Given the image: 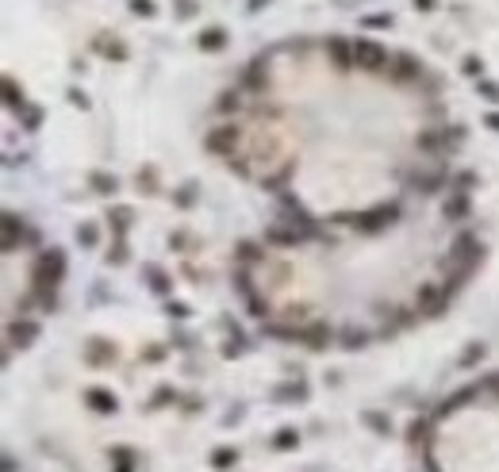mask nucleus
Returning <instances> with one entry per match:
<instances>
[{
  "mask_svg": "<svg viewBox=\"0 0 499 472\" xmlns=\"http://www.w3.org/2000/svg\"><path fill=\"white\" fill-rule=\"evenodd\" d=\"M353 66L369 69V73H384V69H388V50H384L381 42L357 39L353 42Z\"/></svg>",
  "mask_w": 499,
  "mask_h": 472,
  "instance_id": "obj_1",
  "label": "nucleus"
},
{
  "mask_svg": "<svg viewBox=\"0 0 499 472\" xmlns=\"http://www.w3.org/2000/svg\"><path fill=\"white\" fill-rule=\"evenodd\" d=\"M238 138H242V131H238L235 123H223V127H216V131H207L204 146H207V150H212V154L235 158V146H238Z\"/></svg>",
  "mask_w": 499,
  "mask_h": 472,
  "instance_id": "obj_2",
  "label": "nucleus"
},
{
  "mask_svg": "<svg viewBox=\"0 0 499 472\" xmlns=\"http://www.w3.org/2000/svg\"><path fill=\"white\" fill-rule=\"evenodd\" d=\"M450 292H446V284H422L419 288V311L422 315H442V311L450 308Z\"/></svg>",
  "mask_w": 499,
  "mask_h": 472,
  "instance_id": "obj_3",
  "label": "nucleus"
},
{
  "mask_svg": "<svg viewBox=\"0 0 499 472\" xmlns=\"http://www.w3.org/2000/svg\"><path fill=\"white\" fill-rule=\"evenodd\" d=\"M323 50L331 54L334 69H350V66H353V42H346V39H338V35H331V39L323 42Z\"/></svg>",
  "mask_w": 499,
  "mask_h": 472,
  "instance_id": "obj_4",
  "label": "nucleus"
},
{
  "mask_svg": "<svg viewBox=\"0 0 499 472\" xmlns=\"http://www.w3.org/2000/svg\"><path fill=\"white\" fill-rule=\"evenodd\" d=\"M304 238H311V231H296V227H269L265 242H277V246H300Z\"/></svg>",
  "mask_w": 499,
  "mask_h": 472,
  "instance_id": "obj_5",
  "label": "nucleus"
},
{
  "mask_svg": "<svg viewBox=\"0 0 499 472\" xmlns=\"http://www.w3.org/2000/svg\"><path fill=\"white\" fill-rule=\"evenodd\" d=\"M35 338H39V327H35V323H27V319L8 327V342H12V346H31Z\"/></svg>",
  "mask_w": 499,
  "mask_h": 472,
  "instance_id": "obj_6",
  "label": "nucleus"
},
{
  "mask_svg": "<svg viewBox=\"0 0 499 472\" xmlns=\"http://www.w3.org/2000/svg\"><path fill=\"white\" fill-rule=\"evenodd\" d=\"M85 399H88V403H92V411H100V414H112V411H116V395H112V392H104V388H88V392H85Z\"/></svg>",
  "mask_w": 499,
  "mask_h": 472,
  "instance_id": "obj_7",
  "label": "nucleus"
},
{
  "mask_svg": "<svg viewBox=\"0 0 499 472\" xmlns=\"http://www.w3.org/2000/svg\"><path fill=\"white\" fill-rule=\"evenodd\" d=\"M396 77L400 81H415V77H422V62H415L411 54H396Z\"/></svg>",
  "mask_w": 499,
  "mask_h": 472,
  "instance_id": "obj_8",
  "label": "nucleus"
},
{
  "mask_svg": "<svg viewBox=\"0 0 499 472\" xmlns=\"http://www.w3.org/2000/svg\"><path fill=\"white\" fill-rule=\"evenodd\" d=\"M327 342H331V327H327V323H315V327H304V346L323 349Z\"/></svg>",
  "mask_w": 499,
  "mask_h": 472,
  "instance_id": "obj_9",
  "label": "nucleus"
},
{
  "mask_svg": "<svg viewBox=\"0 0 499 472\" xmlns=\"http://www.w3.org/2000/svg\"><path fill=\"white\" fill-rule=\"evenodd\" d=\"M442 212H446V219H465V215H469V196H465V192L450 196V200H446V208H442Z\"/></svg>",
  "mask_w": 499,
  "mask_h": 472,
  "instance_id": "obj_10",
  "label": "nucleus"
},
{
  "mask_svg": "<svg viewBox=\"0 0 499 472\" xmlns=\"http://www.w3.org/2000/svg\"><path fill=\"white\" fill-rule=\"evenodd\" d=\"M23 234V223L16 219V215H4V250H16V238Z\"/></svg>",
  "mask_w": 499,
  "mask_h": 472,
  "instance_id": "obj_11",
  "label": "nucleus"
},
{
  "mask_svg": "<svg viewBox=\"0 0 499 472\" xmlns=\"http://www.w3.org/2000/svg\"><path fill=\"white\" fill-rule=\"evenodd\" d=\"M212 464H216V469H235V464H238V449H231V445H219V449L212 453Z\"/></svg>",
  "mask_w": 499,
  "mask_h": 472,
  "instance_id": "obj_12",
  "label": "nucleus"
},
{
  "mask_svg": "<svg viewBox=\"0 0 499 472\" xmlns=\"http://www.w3.org/2000/svg\"><path fill=\"white\" fill-rule=\"evenodd\" d=\"M112 457H116V472H135V453H131L127 445H116Z\"/></svg>",
  "mask_w": 499,
  "mask_h": 472,
  "instance_id": "obj_13",
  "label": "nucleus"
},
{
  "mask_svg": "<svg viewBox=\"0 0 499 472\" xmlns=\"http://www.w3.org/2000/svg\"><path fill=\"white\" fill-rule=\"evenodd\" d=\"M238 258H242V265H257V261H265V250H257V242H242Z\"/></svg>",
  "mask_w": 499,
  "mask_h": 472,
  "instance_id": "obj_14",
  "label": "nucleus"
},
{
  "mask_svg": "<svg viewBox=\"0 0 499 472\" xmlns=\"http://www.w3.org/2000/svg\"><path fill=\"white\" fill-rule=\"evenodd\" d=\"M296 442H300V434L296 430H277V438H273V449H296Z\"/></svg>",
  "mask_w": 499,
  "mask_h": 472,
  "instance_id": "obj_15",
  "label": "nucleus"
},
{
  "mask_svg": "<svg viewBox=\"0 0 499 472\" xmlns=\"http://www.w3.org/2000/svg\"><path fill=\"white\" fill-rule=\"evenodd\" d=\"M108 219H112V227H116V234H123V231L131 227V208H116Z\"/></svg>",
  "mask_w": 499,
  "mask_h": 472,
  "instance_id": "obj_16",
  "label": "nucleus"
},
{
  "mask_svg": "<svg viewBox=\"0 0 499 472\" xmlns=\"http://www.w3.org/2000/svg\"><path fill=\"white\" fill-rule=\"evenodd\" d=\"M146 277H150V288L154 292H169V277L162 269H154V265H146Z\"/></svg>",
  "mask_w": 499,
  "mask_h": 472,
  "instance_id": "obj_17",
  "label": "nucleus"
},
{
  "mask_svg": "<svg viewBox=\"0 0 499 472\" xmlns=\"http://www.w3.org/2000/svg\"><path fill=\"white\" fill-rule=\"evenodd\" d=\"M365 342H369L365 330H346V334H342V346L346 349H357V346H365Z\"/></svg>",
  "mask_w": 499,
  "mask_h": 472,
  "instance_id": "obj_18",
  "label": "nucleus"
},
{
  "mask_svg": "<svg viewBox=\"0 0 499 472\" xmlns=\"http://www.w3.org/2000/svg\"><path fill=\"white\" fill-rule=\"evenodd\" d=\"M242 108V97L238 92H223V100H219V112H238Z\"/></svg>",
  "mask_w": 499,
  "mask_h": 472,
  "instance_id": "obj_19",
  "label": "nucleus"
},
{
  "mask_svg": "<svg viewBox=\"0 0 499 472\" xmlns=\"http://www.w3.org/2000/svg\"><path fill=\"white\" fill-rule=\"evenodd\" d=\"M200 47H207V50H219V47H223V31H207L204 39H200Z\"/></svg>",
  "mask_w": 499,
  "mask_h": 472,
  "instance_id": "obj_20",
  "label": "nucleus"
},
{
  "mask_svg": "<svg viewBox=\"0 0 499 472\" xmlns=\"http://www.w3.org/2000/svg\"><path fill=\"white\" fill-rule=\"evenodd\" d=\"M77 238L85 242V246H97V238H100V234H97V227H92V223H85V227L77 231Z\"/></svg>",
  "mask_w": 499,
  "mask_h": 472,
  "instance_id": "obj_21",
  "label": "nucleus"
},
{
  "mask_svg": "<svg viewBox=\"0 0 499 472\" xmlns=\"http://www.w3.org/2000/svg\"><path fill=\"white\" fill-rule=\"evenodd\" d=\"M108 261H112V265H123V261H127V246H123V242H116V246L108 250Z\"/></svg>",
  "mask_w": 499,
  "mask_h": 472,
  "instance_id": "obj_22",
  "label": "nucleus"
},
{
  "mask_svg": "<svg viewBox=\"0 0 499 472\" xmlns=\"http://www.w3.org/2000/svg\"><path fill=\"white\" fill-rule=\"evenodd\" d=\"M365 423H369L372 426V430H381V434H388V419H384V414H365Z\"/></svg>",
  "mask_w": 499,
  "mask_h": 472,
  "instance_id": "obj_23",
  "label": "nucleus"
},
{
  "mask_svg": "<svg viewBox=\"0 0 499 472\" xmlns=\"http://www.w3.org/2000/svg\"><path fill=\"white\" fill-rule=\"evenodd\" d=\"M92 184H97V192H112V188H116V177L97 173V177H92Z\"/></svg>",
  "mask_w": 499,
  "mask_h": 472,
  "instance_id": "obj_24",
  "label": "nucleus"
},
{
  "mask_svg": "<svg viewBox=\"0 0 499 472\" xmlns=\"http://www.w3.org/2000/svg\"><path fill=\"white\" fill-rule=\"evenodd\" d=\"M422 434H426V423H422V419H415V423H411V442H419Z\"/></svg>",
  "mask_w": 499,
  "mask_h": 472,
  "instance_id": "obj_25",
  "label": "nucleus"
},
{
  "mask_svg": "<svg viewBox=\"0 0 499 472\" xmlns=\"http://www.w3.org/2000/svg\"><path fill=\"white\" fill-rule=\"evenodd\" d=\"M192 200H196V192H192V184H188L185 192L177 196V203H181V208H188V203H192Z\"/></svg>",
  "mask_w": 499,
  "mask_h": 472,
  "instance_id": "obj_26",
  "label": "nucleus"
},
{
  "mask_svg": "<svg viewBox=\"0 0 499 472\" xmlns=\"http://www.w3.org/2000/svg\"><path fill=\"white\" fill-rule=\"evenodd\" d=\"M480 92H484L488 100H499V88L496 85H480Z\"/></svg>",
  "mask_w": 499,
  "mask_h": 472,
  "instance_id": "obj_27",
  "label": "nucleus"
},
{
  "mask_svg": "<svg viewBox=\"0 0 499 472\" xmlns=\"http://www.w3.org/2000/svg\"><path fill=\"white\" fill-rule=\"evenodd\" d=\"M488 123H491V127H496V131H499V116H491V119H488Z\"/></svg>",
  "mask_w": 499,
  "mask_h": 472,
  "instance_id": "obj_28",
  "label": "nucleus"
}]
</instances>
